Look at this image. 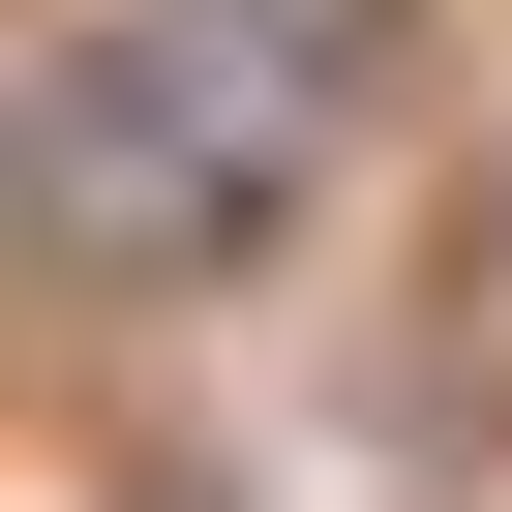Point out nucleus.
<instances>
[{
	"label": "nucleus",
	"mask_w": 512,
	"mask_h": 512,
	"mask_svg": "<svg viewBox=\"0 0 512 512\" xmlns=\"http://www.w3.org/2000/svg\"><path fill=\"white\" fill-rule=\"evenodd\" d=\"M332 121V0H121V31L61 61V211L91 241H211V211H272Z\"/></svg>",
	"instance_id": "obj_1"
}]
</instances>
